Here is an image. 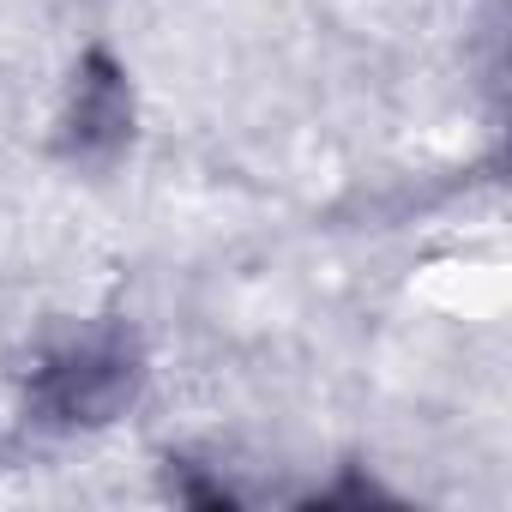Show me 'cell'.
Listing matches in <instances>:
<instances>
[{"mask_svg": "<svg viewBox=\"0 0 512 512\" xmlns=\"http://www.w3.org/2000/svg\"><path fill=\"white\" fill-rule=\"evenodd\" d=\"M127 398H133V356L115 350V344L73 350V356L55 362L49 380H43V404H49L61 422H103V416H115Z\"/></svg>", "mask_w": 512, "mask_h": 512, "instance_id": "6da1fadb", "label": "cell"}, {"mask_svg": "<svg viewBox=\"0 0 512 512\" xmlns=\"http://www.w3.org/2000/svg\"><path fill=\"white\" fill-rule=\"evenodd\" d=\"M73 133L79 145H115L127 133V91H121V73L97 55L91 73L79 79V109H73Z\"/></svg>", "mask_w": 512, "mask_h": 512, "instance_id": "7a4b0ae2", "label": "cell"}]
</instances>
